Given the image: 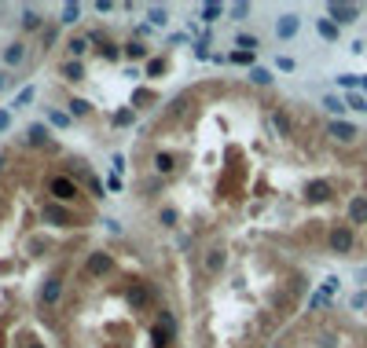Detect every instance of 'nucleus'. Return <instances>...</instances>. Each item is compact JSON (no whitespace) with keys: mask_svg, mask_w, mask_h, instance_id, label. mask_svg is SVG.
<instances>
[{"mask_svg":"<svg viewBox=\"0 0 367 348\" xmlns=\"http://www.w3.org/2000/svg\"><path fill=\"white\" fill-rule=\"evenodd\" d=\"M232 59H235V62H242V66H250V62H253V52H235Z\"/></svg>","mask_w":367,"mask_h":348,"instance_id":"obj_32","label":"nucleus"},{"mask_svg":"<svg viewBox=\"0 0 367 348\" xmlns=\"http://www.w3.org/2000/svg\"><path fill=\"white\" fill-rule=\"evenodd\" d=\"M158 326H162V330H165L169 337H176V319H173L169 312H162V315H158Z\"/></svg>","mask_w":367,"mask_h":348,"instance_id":"obj_18","label":"nucleus"},{"mask_svg":"<svg viewBox=\"0 0 367 348\" xmlns=\"http://www.w3.org/2000/svg\"><path fill=\"white\" fill-rule=\"evenodd\" d=\"M268 129H272L275 136H290V118L279 114V110H272V114H268Z\"/></svg>","mask_w":367,"mask_h":348,"instance_id":"obj_10","label":"nucleus"},{"mask_svg":"<svg viewBox=\"0 0 367 348\" xmlns=\"http://www.w3.org/2000/svg\"><path fill=\"white\" fill-rule=\"evenodd\" d=\"M356 15H360L356 4H331V19H338V22H356Z\"/></svg>","mask_w":367,"mask_h":348,"instance_id":"obj_8","label":"nucleus"},{"mask_svg":"<svg viewBox=\"0 0 367 348\" xmlns=\"http://www.w3.org/2000/svg\"><path fill=\"white\" fill-rule=\"evenodd\" d=\"M334 195V183L331 180H309V187H305V198L309 202H327Z\"/></svg>","mask_w":367,"mask_h":348,"instance_id":"obj_4","label":"nucleus"},{"mask_svg":"<svg viewBox=\"0 0 367 348\" xmlns=\"http://www.w3.org/2000/svg\"><path fill=\"white\" fill-rule=\"evenodd\" d=\"M52 125H59V129H66V125H70V118H66V114H59V110H52Z\"/></svg>","mask_w":367,"mask_h":348,"instance_id":"obj_31","label":"nucleus"},{"mask_svg":"<svg viewBox=\"0 0 367 348\" xmlns=\"http://www.w3.org/2000/svg\"><path fill=\"white\" fill-rule=\"evenodd\" d=\"M158 220H162L165 227H173V224H176V209H162V213H158Z\"/></svg>","mask_w":367,"mask_h":348,"instance_id":"obj_30","label":"nucleus"},{"mask_svg":"<svg viewBox=\"0 0 367 348\" xmlns=\"http://www.w3.org/2000/svg\"><path fill=\"white\" fill-rule=\"evenodd\" d=\"M221 15H224V4H206L202 8V22H217Z\"/></svg>","mask_w":367,"mask_h":348,"instance_id":"obj_15","label":"nucleus"},{"mask_svg":"<svg viewBox=\"0 0 367 348\" xmlns=\"http://www.w3.org/2000/svg\"><path fill=\"white\" fill-rule=\"evenodd\" d=\"M129 304H132V308H147V304H151V290L136 282V286L129 290Z\"/></svg>","mask_w":367,"mask_h":348,"instance_id":"obj_13","label":"nucleus"},{"mask_svg":"<svg viewBox=\"0 0 367 348\" xmlns=\"http://www.w3.org/2000/svg\"><path fill=\"white\" fill-rule=\"evenodd\" d=\"M327 136L349 147V143H356V139H360V129H356V125H349V121H342V118H334V121L327 125Z\"/></svg>","mask_w":367,"mask_h":348,"instance_id":"obj_2","label":"nucleus"},{"mask_svg":"<svg viewBox=\"0 0 367 348\" xmlns=\"http://www.w3.org/2000/svg\"><path fill=\"white\" fill-rule=\"evenodd\" d=\"M202 264H206V272H209V275H221V272H224V264H228V253H224V249H209Z\"/></svg>","mask_w":367,"mask_h":348,"instance_id":"obj_7","label":"nucleus"},{"mask_svg":"<svg viewBox=\"0 0 367 348\" xmlns=\"http://www.w3.org/2000/svg\"><path fill=\"white\" fill-rule=\"evenodd\" d=\"M250 81H253V85H268V81H272V73H268V70H261V66H253V70H250Z\"/></svg>","mask_w":367,"mask_h":348,"instance_id":"obj_22","label":"nucleus"},{"mask_svg":"<svg viewBox=\"0 0 367 348\" xmlns=\"http://www.w3.org/2000/svg\"><path fill=\"white\" fill-rule=\"evenodd\" d=\"M246 11H250V4H235V8H232V15H235V19H242Z\"/></svg>","mask_w":367,"mask_h":348,"instance_id":"obj_36","label":"nucleus"},{"mask_svg":"<svg viewBox=\"0 0 367 348\" xmlns=\"http://www.w3.org/2000/svg\"><path fill=\"white\" fill-rule=\"evenodd\" d=\"M44 139H48V132H44V125H33V129H29V143H44Z\"/></svg>","mask_w":367,"mask_h":348,"instance_id":"obj_27","label":"nucleus"},{"mask_svg":"<svg viewBox=\"0 0 367 348\" xmlns=\"http://www.w3.org/2000/svg\"><path fill=\"white\" fill-rule=\"evenodd\" d=\"M111 272V257L106 253H92L88 257V275H106Z\"/></svg>","mask_w":367,"mask_h":348,"instance_id":"obj_11","label":"nucleus"},{"mask_svg":"<svg viewBox=\"0 0 367 348\" xmlns=\"http://www.w3.org/2000/svg\"><path fill=\"white\" fill-rule=\"evenodd\" d=\"M155 169H158V172H173V169H176L173 154H155Z\"/></svg>","mask_w":367,"mask_h":348,"instance_id":"obj_16","label":"nucleus"},{"mask_svg":"<svg viewBox=\"0 0 367 348\" xmlns=\"http://www.w3.org/2000/svg\"><path fill=\"white\" fill-rule=\"evenodd\" d=\"M235 44H239V52H253V48H257V37H253V33H239Z\"/></svg>","mask_w":367,"mask_h":348,"instance_id":"obj_19","label":"nucleus"},{"mask_svg":"<svg viewBox=\"0 0 367 348\" xmlns=\"http://www.w3.org/2000/svg\"><path fill=\"white\" fill-rule=\"evenodd\" d=\"M319 37H323V41H334V37H338V26H334L331 19H323V22H319Z\"/></svg>","mask_w":367,"mask_h":348,"instance_id":"obj_20","label":"nucleus"},{"mask_svg":"<svg viewBox=\"0 0 367 348\" xmlns=\"http://www.w3.org/2000/svg\"><path fill=\"white\" fill-rule=\"evenodd\" d=\"M22 26H26V29H37V26H41V15L26 8V11H22Z\"/></svg>","mask_w":367,"mask_h":348,"instance_id":"obj_24","label":"nucleus"},{"mask_svg":"<svg viewBox=\"0 0 367 348\" xmlns=\"http://www.w3.org/2000/svg\"><path fill=\"white\" fill-rule=\"evenodd\" d=\"M48 191H52L59 202H70L74 195H78V187H74V180H66V176H55V180L48 183Z\"/></svg>","mask_w":367,"mask_h":348,"instance_id":"obj_5","label":"nucleus"},{"mask_svg":"<svg viewBox=\"0 0 367 348\" xmlns=\"http://www.w3.org/2000/svg\"><path fill=\"white\" fill-rule=\"evenodd\" d=\"M85 52H88V37H74V41H70V55L78 59V55H85Z\"/></svg>","mask_w":367,"mask_h":348,"instance_id":"obj_21","label":"nucleus"},{"mask_svg":"<svg viewBox=\"0 0 367 348\" xmlns=\"http://www.w3.org/2000/svg\"><path fill=\"white\" fill-rule=\"evenodd\" d=\"M4 162H8V158H4V154H0V169H4Z\"/></svg>","mask_w":367,"mask_h":348,"instance_id":"obj_38","label":"nucleus"},{"mask_svg":"<svg viewBox=\"0 0 367 348\" xmlns=\"http://www.w3.org/2000/svg\"><path fill=\"white\" fill-rule=\"evenodd\" d=\"M33 96H37V88L29 85V88H22L19 92V99H15V106H26V103H33Z\"/></svg>","mask_w":367,"mask_h":348,"instance_id":"obj_26","label":"nucleus"},{"mask_svg":"<svg viewBox=\"0 0 367 348\" xmlns=\"http://www.w3.org/2000/svg\"><path fill=\"white\" fill-rule=\"evenodd\" d=\"M0 129H8V114H4V110H0Z\"/></svg>","mask_w":367,"mask_h":348,"instance_id":"obj_37","label":"nucleus"},{"mask_svg":"<svg viewBox=\"0 0 367 348\" xmlns=\"http://www.w3.org/2000/svg\"><path fill=\"white\" fill-rule=\"evenodd\" d=\"M44 220H52V224H59V227H66L70 224V209H63V205H55V202H48V205H44Z\"/></svg>","mask_w":367,"mask_h":348,"instance_id":"obj_6","label":"nucleus"},{"mask_svg":"<svg viewBox=\"0 0 367 348\" xmlns=\"http://www.w3.org/2000/svg\"><path fill=\"white\" fill-rule=\"evenodd\" d=\"M88 110H92V106H88L85 99H74V103H70V114H78V118H81V114H88Z\"/></svg>","mask_w":367,"mask_h":348,"instance_id":"obj_29","label":"nucleus"},{"mask_svg":"<svg viewBox=\"0 0 367 348\" xmlns=\"http://www.w3.org/2000/svg\"><path fill=\"white\" fill-rule=\"evenodd\" d=\"M155 26H165V8H151V15H147Z\"/></svg>","mask_w":367,"mask_h":348,"instance_id":"obj_28","label":"nucleus"},{"mask_svg":"<svg viewBox=\"0 0 367 348\" xmlns=\"http://www.w3.org/2000/svg\"><path fill=\"white\" fill-rule=\"evenodd\" d=\"M349 106H353V110H367V103H363V96H349Z\"/></svg>","mask_w":367,"mask_h":348,"instance_id":"obj_35","label":"nucleus"},{"mask_svg":"<svg viewBox=\"0 0 367 348\" xmlns=\"http://www.w3.org/2000/svg\"><path fill=\"white\" fill-rule=\"evenodd\" d=\"M367 224V195H353L349 198V227Z\"/></svg>","mask_w":367,"mask_h":348,"instance_id":"obj_3","label":"nucleus"},{"mask_svg":"<svg viewBox=\"0 0 367 348\" xmlns=\"http://www.w3.org/2000/svg\"><path fill=\"white\" fill-rule=\"evenodd\" d=\"M29 348H41V344H37V341H33V344H29Z\"/></svg>","mask_w":367,"mask_h":348,"instance_id":"obj_39","label":"nucleus"},{"mask_svg":"<svg viewBox=\"0 0 367 348\" xmlns=\"http://www.w3.org/2000/svg\"><path fill=\"white\" fill-rule=\"evenodd\" d=\"M63 77H66V81H81V77H85L81 62H66V66H63Z\"/></svg>","mask_w":367,"mask_h":348,"instance_id":"obj_17","label":"nucleus"},{"mask_svg":"<svg viewBox=\"0 0 367 348\" xmlns=\"http://www.w3.org/2000/svg\"><path fill=\"white\" fill-rule=\"evenodd\" d=\"M22 59H26V44H8V48H4V62H11V66H19Z\"/></svg>","mask_w":367,"mask_h":348,"instance_id":"obj_14","label":"nucleus"},{"mask_svg":"<svg viewBox=\"0 0 367 348\" xmlns=\"http://www.w3.org/2000/svg\"><path fill=\"white\" fill-rule=\"evenodd\" d=\"M323 106L331 110V114H338V118H342V110H345V103H342L338 96H327V99H323Z\"/></svg>","mask_w":367,"mask_h":348,"instance_id":"obj_25","label":"nucleus"},{"mask_svg":"<svg viewBox=\"0 0 367 348\" xmlns=\"http://www.w3.org/2000/svg\"><path fill=\"white\" fill-rule=\"evenodd\" d=\"M275 33H279L283 41H290V37L298 33V15H283V19L275 22Z\"/></svg>","mask_w":367,"mask_h":348,"instance_id":"obj_12","label":"nucleus"},{"mask_svg":"<svg viewBox=\"0 0 367 348\" xmlns=\"http://www.w3.org/2000/svg\"><path fill=\"white\" fill-rule=\"evenodd\" d=\"M81 19V4H66L63 8V22H78Z\"/></svg>","mask_w":367,"mask_h":348,"instance_id":"obj_23","label":"nucleus"},{"mask_svg":"<svg viewBox=\"0 0 367 348\" xmlns=\"http://www.w3.org/2000/svg\"><path fill=\"white\" fill-rule=\"evenodd\" d=\"M327 242L334 253H353V242H356V231L349 227V224H334L331 235H327Z\"/></svg>","mask_w":367,"mask_h":348,"instance_id":"obj_1","label":"nucleus"},{"mask_svg":"<svg viewBox=\"0 0 367 348\" xmlns=\"http://www.w3.org/2000/svg\"><path fill=\"white\" fill-rule=\"evenodd\" d=\"M59 293H63V279H48L44 290H41V304H55Z\"/></svg>","mask_w":367,"mask_h":348,"instance_id":"obj_9","label":"nucleus"},{"mask_svg":"<svg viewBox=\"0 0 367 348\" xmlns=\"http://www.w3.org/2000/svg\"><path fill=\"white\" fill-rule=\"evenodd\" d=\"M129 121H132L129 110H118V114H114V125H129Z\"/></svg>","mask_w":367,"mask_h":348,"instance_id":"obj_34","label":"nucleus"},{"mask_svg":"<svg viewBox=\"0 0 367 348\" xmlns=\"http://www.w3.org/2000/svg\"><path fill=\"white\" fill-rule=\"evenodd\" d=\"M0 88H4V77H0Z\"/></svg>","mask_w":367,"mask_h":348,"instance_id":"obj_40","label":"nucleus"},{"mask_svg":"<svg viewBox=\"0 0 367 348\" xmlns=\"http://www.w3.org/2000/svg\"><path fill=\"white\" fill-rule=\"evenodd\" d=\"M129 55H132V59H143L147 48H143V44H129Z\"/></svg>","mask_w":367,"mask_h":348,"instance_id":"obj_33","label":"nucleus"}]
</instances>
